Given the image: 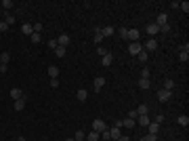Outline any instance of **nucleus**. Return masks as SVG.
I'll return each mask as SVG.
<instances>
[{"mask_svg":"<svg viewBox=\"0 0 189 141\" xmlns=\"http://www.w3.org/2000/svg\"><path fill=\"white\" fill-rule=\"evenodd\" d=\"M32 27H34V32H36V34H40V32H42V23H34Z\"/></svg>","mask_w":189,"mask_h":141,"instance_id":"ea45409f","label":"nucleus"},{"mask_svg":"<svg viewBox=\"0 0 189 141\" xmlns=\"http://www.w3.org/2000/svg\"><path fill=\"white\" fill-rule=\"evenodd\" d=\"M137 59H139L141 63H147V59H149V53H147V51H143V48H141V53L137 55Z\"/></svg>","mask_w":189,"mask_h":141,"instance_id":"a211bd4d","label":"nucleus"},{"mask_svg":"<svg viewBox=\"0 0 189 141\" xmlns=\"http://www.w3.org/2000/svg\"><path fill=\"white\" fill-rule=\"evenodd\" d=\"M21 32H23V34H34V27H32V23H23L21 25Z\"/></svg>","mask_w":189,"mask_h":141,"instance_id":"6ab92c4d","label":"nucleus"},{"mask_svg":"<svg viewBox=\"0 0 189 141\" xmlns=\"http://www.w3.org/2000/svg\"><path fill=\"white\" fill-rule=\"evenodd\" d=\"M118 141H130V137H126V135H122V137H120Z\"/></svg>","mask_w":189,"mask_h":141,"instance_id":"09e8293b","label":"nucleus"},{"mask_svg":"<svg viewBox=\"0 0 189 141\" xmlns=\"http://www.w3.org/2000/svg\"><path fill=\"white\" fill-rule=\"evenodd\" d=\"M95 91H99V93H101V89H103V86H105V78H103V76H99V78H95Z\"/></svg>","mask_w":189,"mask_h":141,"instance_id":"6e6552de","label":"nucleus"},{"mask_svg":"<svg viewBox=\"0 0 189 141\" xmlns=\"http://www.w3.org/2000/svg\"><path fill=\"white\" fill-rule=\"evenodd\" d=\"M67 141H76V139H67Z\"/></svg>","mask_w":189,"mask_h":141,"instance_id":"3c124183","label":"nucleus"},{"mask_svg":"<svg viewBox=\"0 0 189 141\" xmlns=\"http://www.w3.org/2000/svg\"><path fill=\"white\" fill-rule=\"evenodd\" d=\"M101 137H103V139H111V135H109V129H105V131H103V133H101Z\"/></svg>","mask_w":189,"mask_h":141,"instance_id":"79ce46f5","label":"nucleus"},{"mask_svg":"<svg viewBox=\"0 0 189 141\" xmlns=\"http://www.w3.org/2000/svg\"><path fill=\"white\" fill-rule=\"evenodd\" d=\"M97 53H99V57H105V55L109 53V51H107L105 47H99V48H97Z\"/></svg>","mask_w":189,"mask_h":141,"instance_id":"2f4dec72","label":"nucleus"},{"mask_svg":"<svg viewBox=\"0 0 189 141\" xmlns=\"http://www.w3.org/2000/svg\"><path fill=\"white\" fill-rule=\"evenodd\" d=\"M48 76H50V78H57V76H59V68H57V65H48Z\"/></svg>","mask_w":189,"mask_h":141,"instance_id":"dca6fc26","label":"nucleus"},{"mask_svg":"<svg viewBox=\"0 0 189 141\" xmlns=\"http://www.w3.org/2000/svg\"><path fill=\"white\" fill-rule=\"evenodd\" d=\"M99 139H101V135H99V133H95V131H90V133L86 135V141H99Z\"/></svg>","mask_w":189,"mask_h":141,"instance_id":"412c9836","label":"nucleus"},{"mask_svg":"<svg viewBox=\"0 0 189 141\" xmlns=\"http://www.w3.org/2000/svg\"><path fill=\"white\" fill-rule=\"evenodd\" d=\"M164 23H168V15H166V13H160L158 19H155V25H164Z\"/></svg>","mask_w":189,"mask_h":141,"instance_id":"9b49d317","label":"nucleus"},{"mask_svg":"<svg viewBox=\"0 0 189 141\" xmlns=\"http://www.w3.org/2000/svg\"><path fill=\"white\" fill-rule=\"evenodd\" d=\"M179 59H181L183 63H187V59H189V44H185V47H181V53H179Z\"/></svg>","mask_w":189,"mask_h":141,"instance_id":"39448f33","label":"nucleus"},{"mask_svg":"<svg viewBox=\"0 0 189 141\" xmlns=\"http://www.w3.org/2000/svg\"><path fill=\"white\" fill-rule=\"evenodd\" d=\"M76 97H78V101H86V99H88V93H86L84 89H80V91L76 93Z\"/></svg>","mask_w":189,"mask_h":141,"instance_id":"5701e85b","label":"nucleus"},{"mask_svg":"<svg viewBox=\"0 0 189 141\" xmlns=\"http://www.w3.org/2000/svg\"><path fill=\"white\" fill-rule=\"evenodd\" d=\"M4 21H6V23L11 25V23H15V17H13L11 13H9V15H6V17H4Z\"/></svg>","mask_w":189,"mask_h":141,"instance_id":"4c0bfd02","label":"nucleus"},{"mask_svg":"<svg viewBox=\"0 0 189 141\" xmlns=\"http://www.w3.org/2000/svg\"><path fill=\"white\" fill-rule=\"evenodd\" d=\"M141 78H147V80H149V70H147V68L141 70Z\"/></svg>","mask_w":189,"mask_h":141,"instance_id":"a19ab883","label":"nucleus"},{"mask_svg":"<svg viewBox=\"0 0 189 141\" xmlns=\"http://www.w3.org/2000/svg\"><path fill=\"white\" fill-rule=\"evenodd\" d=\"M179 9H183V11L187 13L189 11V2H179Z\"/></svg>","mask_w":189,"mask_h":141,"instance_id":"e433bc0d","label":"nucleus"},{"mask_svg":"<svg viewBox=\"0 0 189 141\" xmlns=\"http://www.w3.org/2000/svg\"><path fill=\"white\" fill-rule=\"evenodd\" d=\"M120 36H122V38H128V30H126V27H120Z\"/></svg>","mask_w":189,"mask_h":141,"instance_id":"37998d69","label":"nucleus"},{"mask_svg":"<svg viewBox=\"0 0 189 141\" xmlns=\"http://www.w3.org/2000/svg\"><path fill=\"white\" fill-rule=\"evenodd\" d=\"M65 51H67V48H63V47H57V48H55L57 57H63V55H65Z\"/></svg>","mask_w":189,"mask_h":141,"instance_id":"72a5a7b5","label":"nucleus"},{"mask_svg":"<svg viewBox=\"0 0 189 141\" xmlns=\"http://www.w3.org/2000/svg\"><path fill=\"white\" fill-rule=\"evenodd\" d=\"M137 120H139V124H141V126H147V124L151 122V120H149V116H137Z\"/></svg>","mask_w":189,"mask_h":141,"instance_id":"a878e982","label":"nucleus"},{"mask_svg":"<svg viewBox=\"0 0 189 141\" xmlns=\"http://www.w3.org/2000/svg\"><path fill=\"white\" fill-rule=\"evenodd\" d=\"M147 112H149V106H145V103L137 107V116H147Z\"/></svg>","mask_w":189,"mask_h":141,"instance_id":"f8f14e48","label":"nucleus"},{"mask_svg":"<svg viewBox=\"0 0 189 141\" xmlns=\"http://www.w3.org/2000/svg\"><path fill=\"white\" fill-rule=\"evenodd\" d=\"M172 97V91H166V89H162V91H158V99L162 101V103H166L168 99Z\"/></svg>","mask_w":189,"mask_h":141,"instance_id":"20e7f679","label":"nucleus"},{"mask_svg":"<svg viewBox=\"0 0 189 141\" xmlns=\"http://www.w3.org/2000/svg\"><path fill=\"white\" fill-rule=\"evenodd\" d=\"M120 126H126V129H135V120H132V118H126V120H122V122H120Z\"/></svg>","mask_w":189,"mask_h":141,"instance_id":"f3484780","label":"nucleus"},{"mask_svg":"<svg viewBox=\"0 0 189 141\" xmlns=\"http://www.w3.org/2000/svg\"><path fill=\"white\" fill-rule=\"evenodd\" d=\"M139 86H141V89H149V86H151V82H149L147 78H141V80H139Z\"/></svg>","mask_w":189,"mask_h":141,"instance_id":"cd10ccee","label":"nucleus"},{"mask_svg":"<svg viewBox=\"0 0 189 141\" xmlns=\"http://www.w3.org/2000/svg\"><path fill=\"white\" fill-rule=\"evenodd\" d=\"M128 118H132V120H137V110H130V112H128Z\"/></svg>","mask_w":189,"mask_h":141,"instance_id":"49530a36","label":"nucleus"},{"mask_svg":"<svg viewBox=\"0 0 189 141\" xmlns=\"http://www.w3.org/2000/svg\"><path fill=\"white\" fill-rule=\"evenodd\" d=\"M179 124H181V126H187V124H189V118L185 116V114H181V116H179Z\"/></svg>","mask_w":189,"mask_h":141,"instance_id":"bb28decb","label":"nucleus"},{"mask_svg":"<svg viewBox=\"0 0 189 141\" xmlns=\"http://www.w3.org/2000/svg\"><path fill=\"white\" fill-rule=\"evenodd\" d=\"M57 44L63 47V48H67V47H70V36H67V34H61L59 38H57Z\"/></svg>","mask_w":189,"mask_h":141,"instance_id":"423d86ee","label":"nucleus"},{"mask_svg":"<svg viewBox=\"0 0 189 141\" xmlns=\"http://www.w3.org/2000/svg\"><path fill=\"white\" fill-rule=\"evenodd\" d=\"M101 34H103V38H105V36H114V27H111V25H105V27L101 30Z\"/></svg>","mask_w":189,"mask_h":141,"instance_id":"393cba45","label":"nucleus"},{"mask_svg":"<svg viewBox=\"0 0 189 141\" xmlns=\"http://www.w3.org/2000/svg\"><path fill=\"white\" fill-rule=\"evenodd\" d=\"M25 103H27V97H21V99H17V101H15V110H17V112H21V110H25Z\"/></svg>","mask_w":189,"mask_h":141,"instance_id":"0eeeda50","label":"nucleus"},{"mask_svg":"<svg viewBox=\"0 0 189 141\" xmlns=\"http://www.w3.org/2000/svg\"><path fill=\"white\" fill-rule=\"evenodd\" d=\"M128 40L137 42V40H139V30H128Z\"/></svg>","mask_w":189,"mask_h":141,"instance_id":"aec40b11","label":"nucleus"},{"mask_svg":"<svg viewBox=\"0 0 189 141\" xmlns=\"http://www.w3.org/2000/svg\"><path fill=\"white\" fill-rule=\"evenodd\" d=\"M145 30H147V34L151 36V38H154V36L158 34V32H160V27H158V25H155V23H149V25H147V27H145Z\"/></svg>","mask_w":189,"mask_h":141,"instance_id":"1a4fd4ad","label":"nucleus"},{"mask_svg":"<svg viewBox=\"0 0 189 141\" xmlns=\"http://www.w3.org/2000/svg\"><path fill=\"white\" fill-rule=\"evenodd\" d=\"M9 30V23L6 21H0V32H6Z\"/></svg>","mask_w":189,"mask_h":141,"instance_id":"a18cd8bd","label":"nucleus"},{"mask_svg":"<svg viewBox=\"0 0 189 141\" xmlns=\"http://www.w3.org/2000/svg\"><path fill=\"white\" fill-rule=\"evenodd\" d=\"M101 40H103V34H101V27H97V30H95V42H97L99 47H101Z\"/></svg>","mask_w":189,"mask_h":141,"instance_id":"4be33fe9","label":"nucleus"},{"mask_svg":"<svg viewBox=\"0 0 189 141\" xmlns=\"http://www.w3.org/2000/svg\"><path fill=\"white\" fill-rule=\"evenodd\" d=\"M59 86V80L57 78H50V89H57Z\"/></svg>","mask_w":189,"mask_h":141,"instance_id":"c03bdc74","label":"nucleus"},{"mask_svg":"<svg viewBox=\"0 0 189 141\" xmlns=\"http://www.w3.org/2000/svg\"><path fill=\"white\" fill-rule=\"evenodd\" d=\"M154 122L162 124V122H164V114H155V120H154Z\"/></svg>","mask_w":189,"mask_h":141,"instance_id":"58836bf2","label":"nucleus"},{"mask_svg":"<svg viewBox=\"0 0 189 141\" xmlns=\"http://www.w3.org/2000/svg\"><path fill=\"white\" fill-rule=\"evenodd\" d=\"M9 61H11V53H0V63H4V65H9Z\"/></svg>","mask_w":189,"mask_h":141,"instance_id":"2eb2a0df","label":"nucleus"},{"mask_svg":"<svg viewBox=\"0 0 189 141\" xmlns=\"http://www.w3.org/2000/svg\"><path fill=\"white\" fill-rule=\"evenodd\" d=\"M158 27H160V32H162V34H168V32H170V25H168V23H164V25H158Z\"/></svg>","mask_w":189,"mask_h":141,"instance_id":"473e14b6","label":"nucleus"},{"mask_svg":"<svg viewBox=\"0 0 189 141\" xmlns=\"http://www.w3.org/2000/svg\"><path fill=\"white\" fill-rule=\"evenodd\" d=\"M13 6H15V4H13V0H2V9H6V11H11Z\"/></svg>","mask_w":189,"mask_h":141,"instance_id":"c85d7f7f","label":"nucleus"},{"mask_svg":"<svg viewBox=\"0 0 189 141\" xmlns=\"http://www.w3.org/2000/svg\"><path fill=\"white\" fill-rule=\"evenodd\" d=\"M17 141H25V137H17Z\"/></svg>","mask_w":189,"mask_h":141,"instance_id":"8fccbe9b","label":"nucleus"},{"mask_svg":"<svg viewBox=\"0 0 189 141\" xmlns=\"http://www.w3.org/2000/svg\"><path fill=\"white\" fill-rule=\"evenodd\" d=\"M164 89L166 91H172V89H175V80H172V78H166L164 80Z\"/></svg>","mask_w":189,"mask_h":141,"instance_id":"b1692460","label":"nucleus"},{"mask_svg":"<svg viewBox=\"0 0 189 141\" xmlns=\"http://www.w3.org/2000/svg\"><path fill=\"white\" fill-rule=\"evenodd\" d=\"M147 129H149L151 135H158V133H160V124H158V122H149V124H147Z\"/></svg>","mask_w":189,"mask_h":141,"instance_id":"ddd939ff","label":"nucleus"},{"mask_svg":"<svg viewBox=\"0 0 189 141\" xmlns=\"http://www.w3.org/2000/svg\"><path fill=\"white\" fill-rule=\"evenodd\" d=\"M139 141H158V135H151V133H149V135H145V137L139 139Z\"/></svg>","mask_w":189,"mask_h":141,"instance_id":"c756f323","label":"nucleus"},{"mask_svg":"<svg viewBox=\"0 0 189 141\" xmlns=\"http://www.w3.org/2000/svg\"><path fill=\"white\" fill-rule=\"evenodd\" d=\"M155 48H158V40H154V38H149V40L143 44V51H147V53H151Z\"/></svg>","mask_w":189,"mask_h":141,"instance_id":"7ed1b4c3","label":"nucleus"},{"mask_svg":"<svg viewBox=\"0 0 189 141\" xmlns=\"http://www.w3.org/2000/svg\"><path fill=\"white\" fill-rule=\"evenodd\" d=\"M74 139H76V141H86V137H84V133H82V131H78V133L74 135Z\"/></svg>","mask_w":189,"mask_h":141,"instance_id":"7c9ffc66","label":"nucleus"},{"mask_svg":"<svg viewBox=\"0 0 189 141\" xmlns=\"http://www.w3.org/2000/svg\"><path fill=\"white\" fill-rule=\"evenodd\" d=\"M111 61H114L111 53H107L105 57H101V65H103V68H109V65H111Z\"/></svg>","mask_w":189,"mask_h":141,"instance_id":"9d476101","label":"nucleus"},{"mask_svg":"<svg viewBox=\"0 0 189 141\" xmlns=\"http://www.w3.org/2000/svg\"><path fill=\"white\" fill-rule=\"evenodd\" d=\"M57 47H59V44H57V40H48V48H50V51H55Z\"/></svg>","mask_w":189,"mask_h":141,"instance_id":"c9c22d12","label":"nucleus"},{"mask_svg":"<svg viewBox=\"0 0 189 141\" xmlns=\"http://www.w3.org/2000/svg\"><path fill=\"white\" fill-rule=\"evenodd\" d=\"M6 70H9V65H4V63H0V74H6Z\"/></svg>","mask_w":189,"mask_h":141,"instance_id":"de8ad7c7","label":"nucleus"},{"mask_svg":"<svg viewBox=\"0 0 189 141\" xmlns=\"http://www.w3.org/2000/svg\"><path fill=\"white\" fill-rule=\"evenodd\" d=\"M141 48H143V44H141V42H130V47H128V53H130V55H135V57H137V55L141 53Z\"/></svg>","mask_w":189,"mask_h":141,"instance_id":"f03ea898","label":"nucleus"},{"mask_svg":"<svg viewBox=\"0 0 189 141\" xmlns=\"http://www.w3.org/2000/svg\"><path fill=\"white\" fill-rule=\"evenodd\" d=\"M105 129H107V124L103 122V120H101V118L93 120V131H95V133H99V135H101V133H103Z\"/></svg>","mask_w":189,"mask_h":141,"instance_id":"f257e3e1","label":"nucleus"},{"mask_svg":"<svg viewBox=\"0 0 189 141\" xmlns=\"http://www.w3.org/2000/svg\"><path fill=\"white\" fill-rule=\"evenodd\" d=\"M40 40H42V36H40V34H36V32H34V34H32V42L36 44V42H40Z\"/></svg>","mask_w":189,"mask_h":141,"instance_id":"f704fd0d","label":"nucleus"},{"mask_svg":"<svg viewBox=\"0 0 189 141\" xmlns=\"http://www.w3.org/2000/svg\"><path fill=\"white\" fill-rule=\"evenodd\" d=\"M11 97L17 101V99H21V97H23V91H21V89H11Z\"/></svg>","mask_w":189,"mask_h":141,"instance_id":"4468645a","label":"nucleus"}]
</instances>
